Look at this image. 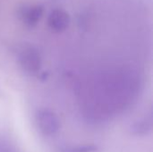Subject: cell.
I'll list each match as a JSON object with an SVG mask.
<instances>
[{"label": "cell", "mask_w": 153, "mask_h": 152, "mask_svg": "<svg viewBox=\"0 0 153 152\" xmlns=\"http://www.w3.org/2000/svg\"><path fill=\"white\" fill-rule=\"evenodd\" d=\"M37 122L45 134H54L59 128L57 118L48 110L38 112Z\"/></svg>", "instance_id": "1"}, {"label": "cell", "mask_w": 153, "mask_h": 152, "mask_svg": "<svg viewBox=\"0 0 153 152\" xmlns=\"http://www.w3.org/2000/svg\"><path fill=\"white\" fill-rule=\"evenodd\" d=\"M20 63L22 66L30 73H36L39 69L40 60L37 51L32 50L31 48L23 50L21 52L19 56Z\"/></svg>", "instance_id": "2"}, {"label": "cell", "mask_w": 153, "mask_h": 152, "mask_svg": "<svg viewBox=\"0 0 153 152\" xmlns=\"http://www.w3.org/2000/svg\"><path fill=\"white\" fill-rule=\"evenodd\" d=\"M69 22V17L67 13L62 10H55L50 14L48 18V24L52 29H55L56 30H64L66 28Z\"/></svg>", "instance_id": "3"}, {"label": "cell", "mask_w": 153, "mask_h": 152, "mask_svg": "<svg viewBox=\"0 0 153 152\" xmlns=\"http://www.w3.org/2000/svg\"><path fill=\"white\" fill-rule=\"evenodd\" d=\"M96 146L86 145V146H79V147H72V148H65L61 152H95L97 151Z\"/></svg>", "instance_id": "4"}]
</instances>
